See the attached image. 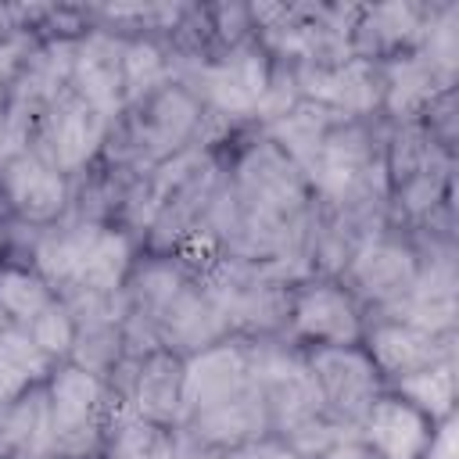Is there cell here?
Masks as SVG:
<instances>
[{
	"mask_svg": "<svg viewBox=\"0 0 459 459\" xmlns=\"http://www.w3.org/2000/svg\"><path fill=\"white\" fill-rule=\"evenodd\" d=\"M126 359H143L158 348L190 359L226 337L230 326L208 298L194 265L176 255H143L126 283Z\"/></svg>",
	"mask_w": 459,
	"mask_h": 459,
	"instance_id": "1",
	"label": "cell"
},
{
	"mask_svg": "<svg viewBox=\"0 0 459 459\" xmlns=\"http://www.w3.org/2000/svg\"><path fill=\"white\" fill-rule=\"evenodd\" d=\"M129 409L151 423L179 427L183 412V359L158 348L133 366L129 380Z\"/></svg>",
	"mask_w": 459,
	"mask_h": 459,
	"instance_id": "24",
	"label": "cell"
},
{
	"mask_svg": "<svg viewBox=\"0 0 459 459\" xmlns=\"http://www.w3.org/2000/svg\"><path fill=\"white\" fill-rule=\"evenodd\" d=\"M111 133V118H104L97 108H90L72 86L61 90L32 122L29 129V151L61 172L65 179L82 176L104 151Z\"/></svg>",
	"mask_w": 459,
	"mask_h": 459,
	"instance_id": "9",
	"label": "cell"
},
{
	"mask_svg": "<svg viewBox=\"0 0 459 459\" xmlns=\"http://www.w3.org/2000/svg\"><path fill=\"white\" fill-rule=\"evenodd\" d=\"M32 273L57 294H111L136 262V240L111 222L61 219L29 244Z\"/></svg>",
	"mask_w": 459,
	"mask_h": 459,
	"instance_id": "2",
	"label": "cell"
},
{
	"mask_svg": "<svg viewBox=\"0 0 459 459\" xmlns=\"http://www.w3.org/2000/svg\"><path fill=\"white\" fill-rule=\"evenodd\" d=\"M362 348H366V355L373 359V366L384 380L427 369V366L455 355L452 333H430V330H420V326H409V323H398V319L366 323Z\"/></svg>",
	"mask_w": 459,
	"mask_h": 459,
	"instance_id": "20",
	"label": "cell"
},
{
	"mask_svg": "<svg viewBox=\"0 0 459 459\" xmlns=\"http://www.w3.org/2000/svg\"><path fill=\"white\" fill-rule=\"evenodd\" d=\"M434 427L420 409L402 402L398 394H377L366 420L359 423V441L377 459H427Z\"/></svg>",
	"mask_w": 459,
	"mask_h": 459,
	"instance_id": "22",
	"label": "cell"
},
{
	"mask_svg": "<svg viewBox=\"0 0 459 459\" xmlns=\"http://www.w3.org/2000/svg\"><path fill=\"white\" fill-rule=\"evenodd\" d=\"M387 384H391V394H398L402 402H409L412 409H420L430 423H441L455 409V355L452 359H441V362H434L427 369L394 377Z\"/></svg>",
	"mask_w": 459,
	"mask_h": 459,
	"instance_id": "28",
	"label": "cell"
},
{
	"mask_svg": "<svg viewBox=\"0 0 459 459\" xmlns=\"http://www.w3.org/2000/svg\"><path fill=\"white\" fill-rule=\"evenodd\" d=\"M273 57L251 36L204 61H172V79L190 86L215 126L258 122L273 90Z\"/></svg>",
	"mask_w": 459,
	"mask_h": 459,
	"instance_id": "6",
	"label": "cell"
},
{
	"mask_svg": "<svg viewBox=\"0 0 459 459\" xmlns=\"http://www.w3.org/2000/svg\"><path fill=\"white\" fill-rule=\"evenodd\" d=\"M194 269L233 337L287 333L290 294L294 283H301V276L290 273L283 262H255L215 251Z\"/></svg>",
	"mask_w": 459,
	"mask_h": 459,
	"instance_id": "4",
	"label": "cell"
},
{
	"mask_svg": "<svg viewBox=\"0 0 459 459\" xmlns=\"http://www.w3.org/2000/svg\"><path fill=\"white\" fill-rule=\"evenodd\" d=\"M68 86L97 108L104 118H118L126 111V75H122V36L104 32L90 25L82 36H75L72 54V79Z\"/></svg>",
	"mask_w": 459,
	"mask_h": 459,
	"instance_id": "19",
	"label": "cell"
},
{
	"mask_svg": "<svg viewBox=\"0 0 459 459\" xmlns=\"http://www.w3.org/2000/svg\"><path fill=\"white\" fill-rule=\"evenodd\" d=\"M287 330L294 341L312 344H362L366 316L348 287L333 276H305L290 294Z\"/></svg>",
	"mask_w": 459,
	"mask_h": 459,
	"instance_id": "13",
	"label": "cell"
},
{
	"mask_svg": "<svg viewBox=\"0 0 459 459\" xmlns=\"http://www.w3.org/2000/svg\"><path fill=\"white\" fill-rule=\"evenodd\" d=\"M377 319H398L430 333H452L455 330V258L452 244L420 251V273L405 298H398L387 308L373 312Z\"/></svg>",
	"mask_w": 459,
	"mask_h": 459,
	"instance_id": "17",
	"label": "cell"
},
{
	"mask_svg": "<svg viewBox=\"0 0 459 459\" xmlns=\"http://www.w3.org/2000/svg\"><path fill=\"white\" fill-rule=\"evenodd\" d=\"M387 212L405 222H427L448 197L452 151L441 147L423 122H402L384 143Z\"/></svg>",
	"mask_w": 459,
	"mask_h": 459,
	"instance_id": "7",
	"label": "cell"
},
{
	"mask_svg": "<svg viewBox=\"0 0 459 459\" xmlns=\"http://www.w3.org/2000/svg\"><path fill=\"white\" fill-rule=\"evenodd\" d=\"M176 459H298V452L276 434L237 445V448H197L176 434Z\"/></svg>",
	"mask_w": 459,
	"mask_h": 459,
	"instance_id": "30",
	"label": "cell"
},
{
	"mask_svg": "<svg viewBox=\"0 0 459 459\" xmlns=\"http://www.w3.org/2000/svg\"><path fill=\"white\" fill-rule=\"evenodd\" d=\"M308 369L319 387L323 420L359 437V423L366 420L377 394H384V377L362 344H312L305 351Z\"/></svg>",
	"mask_w": 459,
	"mask_h": 459,
	"instance_id": "12",
	"label": "cell"
},
{
	"mask_svg": "<svg viewBox=\"0 0 459 459\" xmlns=\"http://www.w3.org/2000/svg\"><path fill=\"white\" fill-rule=\"evenodd\" d=\"M57 459H97L108 437V387L93 373L57 362L47 377Z\"/></svg>",
	"mask_w": 459,
	"mask_h": 459,
	"instance_id": "10",
	"label": "cell"
},
{
	"mask_svg": "<svg viewBox=\"0 0 459 459\" xmlns=\"http://www.w3.org/2000/svg\"><path fill=\"white\" fill-rule=\"evenodd\" d=\"M308 459H377L359 437H341V441H333V445H326L323 452H316V455H308Z\"/></svg>",
	"mask_w": 459,
	"mask_h": 459,
	"instance_id": "31",
	"label": "cell"
},
{
	"mask_svg": "<svg viewBox=\"0 0 459 459\" xmlns=\"http://www.w3.org/2000/svg\"><path fill=\"white\" fill-rule=\"evenodd\" d=\"M7 330H11V323H7V316H4V312H0V337H4V333H7Z\"/></svg>",
	"mask_w": 459,
	"mask_h": 459,
	"instance_id": "32",
	"label": "cell"
},
{
	"mask_svg": "<svg viewBox=\"0 0 459 459\" xmlns=\"http://www.w3.org/2000/svg\"><path fill=\"white\" fill-rule=\"evenodd\" d=\"M208 129H215V122L208 118L197 93L179 79H169L165 86L140 97L111 122L100 161L126 172H147L183 154L186 147L212 143Z\"/></svg>",
	"mask_w": 459,
	"mask_h": 459,
	"instance_id": "3",
	"label": "cell"
},
{
	"mask_svg": "<svg viewBox=\"0 0 459 459\" xmlns=\"http://www.w3.org/2000/svg\"><path fill=\"white\" fill-rule=\"evenodd\" d=\"M294 86L301 100L330 108L341 118H362L380 111L384 104V72L380 61L348 57L330 68H294Z\"/></svg>",
	"mask_w": 459,
	"mask_h": 459,
	"instance_id": "15",
	"label": "cell"
},
{
	"mask_svg": "<svg viewBox=\"0 0 459 459\" xmlns=\"http://www.w3.org/2000/svg\"><path fill=\"white\" fill-rule=\"evenodd\" d=\"M54 366H57V359H50L29 333L11 326L0 337V405L14 402L18 394H25L36 384H47Z\"/></svg>",
	"mask_w": 459,
	"mask_h": 459,
	"instance_id": "27",
	"label": "cell"
},
{
	"mask_svg": "<svg viewBox=\"0 0 459 459\" xmlns=\"http://www.w3.org/2000/svg\"><path fill=\"white\" fill-rule=\"evenodd\" d=\"M247 341V369L251 384L269 412V427L276 437H290L323 416L319 387L308 369V359L298 344L283 337H244Z\"/></svg>",
	"mask_w": 459,
	"mask_h": 459,
	"instance_id": "8",
	"label": "cell"
},
{
	"mask_svg": "<svg viewBox=\"0 0 459 459\" xmlns=\"http://www.w3.org/2000/svg\"><path fill=\"white\" fill-rule=\"evenodd\" d=\"M316 208H387L384 143L362 118H337L301 161Z\"/></svg>",
	"mask_w": 459,
	"mask_h": 459,
	"instance_id": "5",
	"label": "cell"
},
{
	"mask_svg": "<svg viewBox=\"0 0 459 459\" xmlns=\"http://www.w3.org/2000/svg\"><path fill=\"white\" fill-rule=\"evenodd\" d=\"M380 72H384V104L380 111L402 126V122H420V115L427 111V104L452 90L455 79H448L441 68L430 65V57L416 47L409 54H398V57H387L380 61Z\"/></svg>",
	"mask_w": 459,
	"mask_h": 459,
	"instance_id": "23",
	"label": "cell"
},
{
	"mask_svg": "<svg viewBox=\"0 0 459 459\" xmlns=\"http://www.w3.org/2000/svg\"><path fill=\"white\" fill-rule=\"evenodd\" d=\"M251 391V369H247V341L226 337L190 359H183V420H194L208 409H219L226 402H237Z\"/></svg>",
	"mask_w": 459,
	"mask_h": 459,
	"instance_id": "16",
	"label": "cell"
},
{
	"mask_svg": "<svg viewBox=\"0 0 459 459\" xmlns=\"http://www.w3.org/2000/svg\"><path fill=\"white\" fill-rule=\"evenodd\" d=\"M122 75H126V108H129L172 79V54L165 50L161 39L129 36L122 39Z\"/></svg>",
	"mask_w": 459,
	"mask_h": 459,
	"instance_id": "29",
	"label": "cell"
},
{
	"mask_svg": "<svg viewBox=\"0 0 459 459\" xmlns=\"http://www.w3.org/2000/svg\"><path fill=\"white\" fill-rule=\"evenodd\" d=\"M0 312L29 333L50 359L65 362L72 348V316L61 298L25 265H0Z\"/></svg>",
	"mask_w": 459,
	"mask_h": 459,
	"instance_id": "14",
	"label": "cell"
},
{
	"mask_svg": "<svg viewBox=\"0 0 459 459\" xmlns=\"http://www.w3.org/2000/svg\"><path fill=\"white\" fill-rule=\"evenodd\" d=\"M434 4H373L359 7L351 29V54L366 61H387L423 43Z\"/></svg>",
	"mask_w": 459,
	"mask_h": 459,
	"instance_id": "21",
	"label": "cell"
},
{
	"mask_svg": "<svg viewBox=\"0 0 459 459\" xmlns=\"http://www.w3.org/2000/svg\"><path fill=\"white\" fill-rule=\"evenodd\" d=\"M416 273H420V247L409 237H402V230L384 222L380 230L366 233L355 244L337 280L348 287V294L359 305L377 312L405 298L409 287L416 283Z\"/></svg>",
	"mask_w": 459,
	"mask_h": 459,
	"instance_id": "11",
	"label": "cell"
},
{
	"mask_svg": "<svg viewBox=\"0 0 459 459\" xmlns=\"http://www.w3.org/2000/svg\"><path fill=\"white\" fill-rule=\"evenodd\" d=\"M108 459H176V427L151 423L129 405L108 402Z\"/></svg>",
	"mask_w": 459,
	"mask_h": 459,
	"instance_id": "26",
	"label": "cell"
},
{
	"mask_svg": "<svg viewBox=\"0 0 459 459\" xmlns=\"http://www.w3.org/2000/svg\"><path fill=\"white\" fill-rule=\"evenodd\" d=\"M0 459H57L47 384L0 405Z\"/></svg>",
	"mask_w": 459,
	"mask_h": 459,
	"instance_id": "25",
	"label": "cell"
},
{
	"mask_svg": "<svg viewBox=\"0 0 459 459\" xmlns=\"http://www.w3.org/2000/svg\"><path fill=\"white\" fill-rule=\"evenodd\" d=\"M0 201L18 222L47 230L68 215L72 179L43 165L32 151H22L7 165H0Z\"/></svg>",
	"mask_w": 459,
	"mask_h": 459,
	"instance_id": "18",
	"label": "cell"
}]
</instances>
